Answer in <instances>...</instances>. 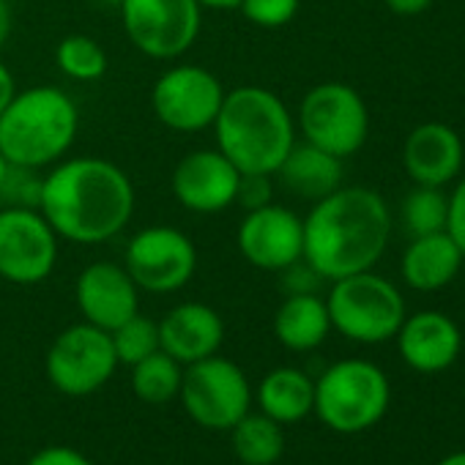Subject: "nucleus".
I'll use <instances>...</instances> for the list:
<instances>
[{
	"label": "nucleus",
	"instance_id": "obj_1",
	"mask_svg": "<svg viewBox=\"0 0 465 465\" xmlns=\"http://www.w3.org/2000/svg\"><path fill=\"white\" fill-rule=\"evenodd\" d=\"M132 178L102 156H72L50 167L39 211L58 239L72 244H104L134 216Z\"/></svg>",
	"mask_w": 465,
	"mask_h": 465
},
{
	"label": "nucleus",
	"instance_id": "obj_2",
	"mask_svg": "<svg viewBox=\"0 0 465 465\" xmlns=\"http://www.w3.org/2000/svg\"><path fill=\"white\" fill-rule=\"evenodd\" d=\"M389 239V205L367 186H340L304 216V261L323 282L375 269Z\"/></svg>",
	"mask_w": 465,
	"mask_h": 465
},
{
	"label": "nucleus",
	"instance_id": "obj_3",
	"mask_svg": "<svg viewBox=\"0 0 465 465\" xmlns=\"http://www.w3.org/2000/svg\"><path fill=\"white\" fill-rule=\"evenodd\" d=\"M216 148L239 173L274 175L296 143V118L269 88L242 85L224 94L213 121Z\"/></svg>",
	"mask_w": 465,
	"mask_h": 465
},
{
	"label": "nucleus",
	"instance_id": "obj_4",
	"mask_svg": "<svg viewBox=\"0 0 465 465\" xmlns=\"http://www.w3.org/2000/svg\"><path fill=\"white\" fill-rule=\"evenodd\" d=\"M80 113L74 99L55 85L17 91L0 113V151L12 164L53 167L77 140Z\"/></svg>",
	"mask_w": 465,
	"mask_h": 465
},
{
	"label": "nucleus",
	"instance_id": "obj_5",
	"mask_svg": "<svg viewBox=\"0 0 465 465\" xmlns=\"http://www.w3.org/2000/svg\"><path fill=\"white\" fill-rule=\"evenodd\" d=\"M389 402L391 386L378 364L367 359H342L315 381L312 413L340 435H359L386 416Z\"/></svg>",
	"mask_w": 465,
	"mask_h": 465
},
{
	"label": "nucleus",
	"instance_id": "obj_6",
	"mask_svg": "<svg viewBox=\"0 0 465 465\" xmlns=\"http://www.w3.org/2000/svg\"><path fill=\"white\" fill-rule=\"evenodd\" d=\"M326 307L331 329L361 345H381L394 340L408 315L400 288L372 269L334 280L326 296Z\"/></svg>",
	"mask_w": 465,
	"mask_h": 465
},
{
	"label": "nucleus",
	"instance_id": "obj_7",
	"mask_svg": "<svg viewBox=\"0 0 465 465\" xmlns=\"http://www.w3.org/2000/svg\"><path fill=\"white\" fill-rule=\"evenodd\" d=\"M296 132L304 143L318 145L337 159H348L367 143L370 110L353 85L321 83L302 96Z\"/></svg>",
	"mask_w": 465,
	"mask_h": 465
},
{
	"label": "nucleus",
	"instance_id": "obj_8",
	"mask_svg": "<svg viewBox=\"0 0 465 465\" xmlns=\"http://www.w3.org/2000/svg\"><path fill=\"white\" fill-rule=\"evenodd\" d=\"M181 405L203 430H230L250 413L252 386L244 370L219 353L183 367Z\"/></svg>",
	"mask_w": 465,
	"mask_h": 465
},
{
	"label": "nucleus",
	"instance_id": "obj_9",
	"mask_svg": "<svg viewBox=\"0 0 465 465\" xmlns=\"http://www.w3.org/2000/svg\"><path fill=\"white\" fill-rule=\"evenodd\" d=\"M118 15L129 42L153 61H175L189 53L203 25L197 0H121Z\"/></svg>",
	"mask_w": 465,
	"mask_h": 465
},
{
	"label": "nucleus",
	"instance_id": "obj_10",
	"mask_svg": "<svg viewBox=\"0 0 465 465\" xmlns=\"http://www.w3.org/2000/svg\"><path fill=\"white\" fill-rule=\"evenodd\" d=\"M47 378L50 383L66 394V397H88L107 386V381L118 370V356L110 340V331L91 326V323H74L64 329L50 351H47Z\"/></svg>",
	"mask_w": 465,
	"mask_h": 465
},
{
	"label": "nucleus",
	"instance_id": "obj_11",
	"mask_svg": "<svg viewBox=\"0 0 465 465\" xmlns=\"http://www.w3.org/2000/svg\"><path fill=\"white\" fill-rule=\"evenodd\" d=\"M124 269L140 291L167 296L194 277L197 247L178 227L151 224L129 239L124 250Z\"/></svg>",
	"mask_w": 465,
	"mask_h": 465
},
{
	"label": "nucleus",
	"instance_id": "obj_12",
	"mask_svg": "<svg viewBox=\"0 0 465 465\" xmlns=\"http://www.w3.org/2000/svg\"><path fill=\"white\" fill-rule=\"evenodd\" d=\"M224 94L227 91L213 72L194 64H178L153 83L151 107L167 129L197 134L213 126Z\"/></svg>",
	"mask_w": 465,
	"mask_h": 465
},
{
	"label": "nucleus",
	"instance_id": "obj_13",
	"mask_svg": "<svg viewBox=\"0 0 465 465\" xmlns=\"http://www.w3.org/2000/svg\"><path fill=\"white\" fill-rule=\"evenodd\" d=\"M58 263V232L39 208H0V277L39 285Z\"/></svg>",
	"mask_w": 465,
	"mask_h": 465
},
{
	"label": "nucleus",
	"instance_id": "obj_14",
	"mask_svg": "<svg viewBox=\"0 0 465 465\" xmlns=\"http://www.w3.org/2000/svg\"><path fill=\"white\" fill-rule=\"evenodd\" d=\"M236 244L250 266L280 274L304 258V216L280 203L247 211Z\"/></svg>",
	"mask_w": 465,
	"mask_h": 465
},
{
	"label": "nucleus",
	"instance_id": "obj_15",
	"mask_svg": "<svg viewBox=\"0 0 465 465\" xmlns=\"http://www.w3.org/2000/svg\"><path fill=\"white\" fill-rule=\"evenodd\" d=\"M239 167L219 148L189 151L173 170L170 186L175 200L192 213H219L236 205Z\"/></svg>",
	"mask_w": 465,
	"mask_h": 465
},
{
	"label": "nucleus",
	"instance_id": "obj_16",
	"mask_svg": "<svg viewBox=\"0 0 465 465\" xmlns=\"http://www.w3.org/2000/svg\"><path fill=\"white\" fill-rule=\"evenodd\" d=\"M77 310L85 323L104 331L118 329L134 312H140V288L124 269V263L96 261L85 266L74 285Z\"/></svg>",
	"mask_w": 465,
	"mask_h": 465
},
{
	"label": "nucleus",
	"instance_id": "obj_17",
	"mask_svg": "<svg viewBox=\"0 0 465 465\" xmlns=\"http://www.w3.org/2000/svg\"><path fill=\"white\" fill-rule=\"evenodd\" d=\"M400 359L421 375H438L449 370L462 351L460 326L438 310H421L405 315L394 334Z\"/></svg>",
	"mask_w": 465,
	"mask_h": 465
},
{
	"label": "nucleus",
	"instance_id": "obj_18",
	"mask_svg": "<svg viewBox=\"0 0 465 465\" xmlns=\"http://www.w3.org/2000/svg\"><path fill=\"white\" fill-rule=\"evenodd\" d=\"M465 148L460 134L440 121L419 124L402 145V167L416 186H438L457 181L462 173Z\"/></svg>",
	"mask_w": 465,
	"mask_h": 465
},
{
	"label": "nucleus",
	"instance_id": "obj_19",
	"mask_svg": "<svg viewBox=\"0 0 465 465\" xmlns=\"http://www.w3.org/2000/svg\"><path fill=\"white\" fill-rule=\"evenodd\" d=\"M222 342L224 321L208 304L183 302L159 321V348L183 367L219 353Z\"/></svg>",
	"mask_w": 465,
	"mask_h": 465
},
{
	"label": "nucleus",
	"instance_id": "obj_20",
	"mask_svg": "<svg viewBox=\"0 0 465 465\" xmlns=\"http://www.w3.org/2000/svg\"><path fill=\"white\" fill-rule=\"evenodd\" d=\"M465 263L462 250L446 230L427 232V236H413L402 252L400 274L402 282L419 293H435L449 288Z\"/></svg>",
	"mask_w": 465,
	"mask_h": 465
},
{
	"label": "nucleus",
	"instance_id": "obj_21",
	"mask_svg": "<svg viewBox=\"0 0 465 465\" xmlns=\"http://www.w3.org/2000/svg\"><path fill=\"white\" fill-rule=\"evenodd\" d=\"M342 173H345L342 159L331 156L329 151H323L318 145L296 140L274 175H277L280 186L288 189L291 194L318 203L342 186Z\"/></svg>",
	"mask_w": 465,
	"mask_h": 465
},
{
	"label": "nucleus",
	"instance_id": "obj_22",
	"mask_svg": "<svg viewBox=\"0 0 465 465\" xmlns=\"http://www.w3.org/2000/svg\"><path fill=\"white\" fill-rule=\"evenodd\" d=\"M331 334L326 299L318 293H291L274 315V337L293 353H310Z\"/></svg>",
	"mask_w": 465,
	"mask_h": 465
},
{
	"label": "nucleus",
	"instance_id": "obj_23",
	"mask_svg": "<svg viewBox=\"0 0 465 465\" xmlns=\"http://www.w3.org/2000/svg\"><path fill=\"white\" fill-rule=\"evenodd\" d=\"M252 397L258 400L261 413L269 419L280 421L282 427L296 424L315 408V381L299 367H277L263 375Z\"/></svg>",
	"mask_w": 465,
	"mask_h": 465
},
{
	"label": "nucleus",
	"instance_id": "obj_24",
	"mask_svg": "<svg viewBox=\"0 0 465 465\" xmlns=\"http://www.w3.org/2000/svg\"><path fill=\"white\" fill-rule=\"evenodd\" d=\"M230 443L244 465H274L285 451V430L266 413H247L230 427Z\"/></svg>",
	"mask_w": 465,
	"mask_h": 465
},
{
	"label": "nucleus",
	"instance_id": "obj_25",
	"mask_svg": "<svg viewBox=\"0 0 465 465\" xmlns=\"http://www.w3.org/2000/svg\"><path fill=\"white\" fill-rule=\"evenodd\" d=\"M183 378V364H178L162 348L143 361L132 364V391L148 405H164L178 397Z\"/></svg>",
	"mask_w": 465,
	"mask_h": 465
},
{
	"label": "nucleus",
	"instance_id": "obj_26",
	"mask_svg": "<svg viewBox=\"0 0 465 465\" xmlns=\"http://www.w3.org/2000/svg\"><path fill=\"white\" fill-rule=\"evenodd\" d=\"M55 64L74 83H96L107 74L110 58L96 39L83 36V34H72V36L58 42Z\"/></svg>",
	"mask_w": 465,
	"mask_h": 465
},
{
	"label": "nucleus",
	"instance_id": "obj_27",
	"mask_svg": "<svg viewBox=\"0 0 465 465\" xmlns=\"http://www.w3.org/2000/svg\"><path fill=\"white\" fill-rule=\"evenodd\" d=\"M449 222V194L438 186H413L402 200V224L413 236L446 230Z\"/></svg>",
	"mask_w": 465,
	"mask_h": 465
},
{
	"label": "nucleus",
	"instance_id": "obj_28",
	"mask_svg": "<svg viewBox=\"0 0 465 465\" xmlns=\"http://www.w3.org/2000/svg\"><path fill=\"white\" fill-rule=\"evenodd\" d=\"M110 340H113L118 364L132 367L159 351V323L148 315L134 312L129 321H124L118 329L110 331Z\"/></svg>",
	"mask_w": 465,
	"mask_h": 465
},
{
	"label": "nucleus",
	"instance_id": "obj_29",
	"mask_svg": "<svg viewBox=\"0 0 465 465\" xmlns=\"http://www.w3.org/2000/svg\"><path fill=\"white\" fill-rule=\"evenodd\" d=\"M45 175L36 167L12 164L0 181V208H39Z\"/></svg>",
	"mask_w": 465,
	"mask_h": 465
},
{
	"label": "nucleus",
	"instance_id": "obj_30",
	"mask_svg": "<svg viewBox=\"0 0 465 465\" xmlns=\"http://www.w3.org/2000/svg\"><path fill=\"white\" fill-rule=\"evenodd\" d=\"M299 4L302 0H242L239 9L255 28L277 31L296 17Z\"/></svg>",
	"mask_w": 465,
	"mask_h": 465
},
{
	"label": "nucleus",
	"instance_id": "obj_31",
	"mask_svg": "<svg viewBox=\"0 0 465 465\" xmlns=\"http://www.w3.org/2000/svg\"><path fill=\"white\" fill-rule=\"evenodd\" d=\"M274 203V175L263 173H242L239 189H236V205L244 211H255Z\"/></svg>",
	"mask_w": 465,
	"mask_h": 465
},
{
	"label": "nucleus",
	"instance_id": "obj_32",
	"mask_svg": "<svg viewBox=\"0 0 465 465\" xmlns=\"http://www.w3.org/2000/svg\"><path fill=\"white\" fill-rule=\"evenodd\" d=\"M282 285H285V293H318V285L323 282V277L302 258L296 261L293 266L282 269Z\"/></svg>",
	"mask_w": 465,
	"mask_h": 465
},
{
	"label": "nucleus",
	"instance_id": "obj_33",
	"mask_svg": "<svg viewBox=\"0 0 465 465\" xmlns=\"http://www.w3.org/2000/svg\"><path fill=\"white\" fill-rule=\"evenodd\" d=\"M446 232L454 239V244L465 255V175L457 178V183H454V189L449 194V222H446Z\"/></svg>",
	"mask_w": 465,
	"mask_h": 465
},
{
	"label": "nucleus",
	"instance_id": "obj_34",
	"mask_svg": "<svg viewBox=\"0 0 465 465\" xmlns=\"http://www.w3.org/2000/svg\"><path fill=\"white\" fill-rule=\"evenodd\" d=\"M25 465H94V462L72 446H45Z\"/></svg>",
	"mask_w": 465,
	"mask_h": 465
},
{
	"label": "nucleus",
	"instance_id": "obj_35",
	"mask_svg": "<svg viewBox=\"0 0 465 465\" xmlns=\"http://www.w3.org/2000/svg\"><path fill=\"white\" fill-rule=\"evenodd\" d=\"M386 6L400 17H416L432 6V0H386Z\"/></svg>",
	"mask_w": 465,
	"mask_h": 465
},
{
	"label": "nucleus",
	"instance_id": "obj_36",
	"mask_svg": "<svg viewBox=\"0 0 465 465\" xmlns=\"http://www.w3.org/2000/svg\"><path fill=\"white\" fill-rule=\"evenodd\" d=\"M17 94V83H15V74L9 72V66L0 61V113L9 107V102L15 99Z\"/></svg>",
	"mask_w": 465,
	"mask_h": 465
},
{
	"label": "nucleus",
	"instance_id": "obj_37",
	"mask_svg": "<svg viewBox=\"0 0 465 465\" xmlns=\"http://www.w3.org/2000/svg\"><path fill=\"white\" fill-rule=\"evenodd\" d=\"M9 34H12V9L6 0H0V50L9 42Z\"/></svg>",
	"mask_w": 465,
	"mask_h": 465
},
{
	"label": "nucleus",
	"instance_id": "obj_38",
	"mask_svg": "<svg viewBox=\"0 0 465 465\" xmlns=\"http://www.w3.org/2000/svg\"><path fill=\"white\" fill-rule=\"evenodd\" d=\"M203 9H213V12H230V9H239L242 0H197Z\"/></svg>",
	"mask_w": 465,
	"mask_h": 465
},
{
	"label": "nucleus",
	"instance_id": "obj_39",
	"mask_svg": "<svg viewBox=\"0 0 465 465\" xmlns=\"http://www.w3.org/2000/svg\"><path fill=\"white\" fill-rule=\"evenodd\" d=\"M435 465H465V449L462 451H451V454H446L443 460H438Z\"/></svg>",
	"mask_w": 465,
	"mask_h": 465
},
{
	"label": "nucleus",
	"instance_id": "obj_40",
	"mask_svg": "<svg viewBox=\"0 0 465 465\" xmlns=\"http://www.w3.org/2000/svg\"><path fill=\"white\" fill-rule=\"evenodd\" d=\"M6 170H9V159L4 156V151H0V181H4V175H6Z\"/></svg>",
	"mask_w": 465,
	"mask_h": 465
},
{
	"label": "nucleus",
	"instance_id": "obj_41",
	"mask_svg": "<svg viewBox=\"0 0 465 465\" xmlns=\"http://www.w3.org/2000/svg\"><path fill=\"white\" fill-rule=\"evenodd\" d=\"M96 4H102V6H110V9H118V6H121V0H96Z\"/></svg>",
	"mask_w": 465,
	"mask_h": 465
}]
</instances>
